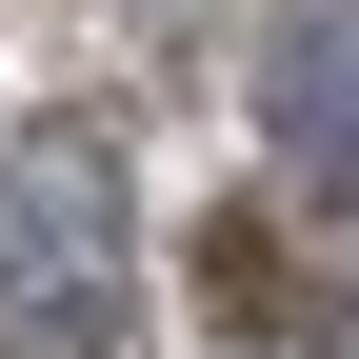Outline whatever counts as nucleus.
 <instances>
[{
    "label": "nucleus",
    "mask_w": 359,
    "mask_h": 359,
    "mask_svg": "<svg viewBox=\"0 0 359 359\" xmlns=\"http://www.w3.org/2000/svg\"><path fill=\"white\" fill-rule=\"evenodd\" d=\"M259 140L320 219H359V0H280L259 20Z\"/></svg>",
    "instance_id": "obj_2"
},
{
    "label": "nucleus",
    "mask_w": 359,
    "mask_h": 359,
    "mask_svg": "<svg viewBox=\"0 0 359 359\" xmlns=\"http://www.w3.org/2000/svg\"><path fill=\"white\" fill-rule=\"evenodd\" d=\"M0 299H60V320L120 299V180L80 140H0Z\"/></svg>",
    "instance_id": "obj_1"
}]
</instances>
